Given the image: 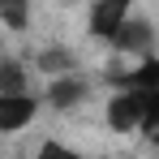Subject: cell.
Wrapping results in <instances>:
<instances>
[{"mask_svg":"<svg viewBox=\"0 0 159 159\" xmlns=\"http://www.w3.org/2000/svg\"><path fill=\"white\" fill-rule=\"evenodd\" d=\"M129 13H133V0H90V13H86V30H90V39L112 43Z\"/></svg>","mask_w":159,"mask_h":159,"instance_id":"obj_3","label":"cell"},{"mask_svg":"<svg viewBox=\"0 0 159 159\" xmlns=\"http://www.w3.org/2000/svg\"><path fill=\"white\" fill-rule=\"evenodd\" d=\"M112 48H116V52H125V56H138V60L155 56V26H151V17L129 13V17H125V26L116 30Z\"/></svg>","mask_w":159,"mask_h":159,"instance_id":"obj_4","label":"cell"},{"mask_svg":"<svg viewBox=\"0 0 159 159\" xmlns=\"http://www.w3.org/2000/svg\"><path fill=\"white\" fill-rule=\"evenodd\" d=\"M103 120L112 133H155L159 125V86L146 90H112L103 107Z\"/></svg>","mask_w":159,"mask_h":159,"instance_id":"obj_1","label":"cell"},{"mask_svg":"<svg viewBox=\"0 0 159 159\" xmlns=\"http://www.w3.org/2000/svg\"><path fill=\"white\" fill-rule=\"evenodd\" d=\"M34 159H86V155H78V151L65 146V142H43V146L34 151Z\"/></svg>","mask_w":159,"mask_h":159,"instance_id":"obj_9","label":"cell"},{"mask_svg":"<svg viewBox=\"0 0 159 159\" xmlns=\"http://www.w3.org/2000/svg\"><path fill=\"white\" fill-rule=\"evenodd\" d=\"M90 99V78L86 73H60V78H48V90L39 95V103H48L52 112H73Z\"/></svg>","mask_w":159,"mask_h":159,"instance_id":"obj_2","label":"cell"},{"mask_svg":"<svg viewBox=\"0 0 159 159\" xmlns=\"http://www.w3.org/2000/svg\"><path fill=\"white\" fill-rule=\"evenodd\" d=\"M30 90V69L22 60H0V95H22Z\"/></svg>","mask_w":159,"mask_h":159,"instance_id":"obj_8","label":"cell"},{"mask_svg":"<svg viewBox=\"0 0 159 159\" xmlns=\"http://www.w3.org/2000/svg\"><path fill=\"white\" fill-rule=\"evenodd\" d=\"M34 65H39V73H48V78L78 73V56H73V48H65V43H52V48H43V52L34 56Z\"/></svg>","mask_w":159,"mask_h":159,"instance_id":"obj_6","label":"cell"},{"mask_svg":"<svg viewBox=\"0 0 159 159\" xmlns=\"http://www.w3.org/2000/svg\"><path fill=\"white\" fill-rule=\"evenodd\" d=\"M30 13H34V0H0V26L13 34L30 26Z\"/></svg>","mask_w":159,"mask_h":159,"instance_id":"obj_7","label":"cell"},{"mask_svg":"<svg viewBox=\"0 0 159 159\" xmlns=\"http://www.w3.org/2000/svg\"><path fill=\"white\" fill-rule=\"evenodd\" d=\"M39 95L34 90H22V95H0V133H22L34 125L39 116Z\"/></svg>","mask_w":159,"mask_h":159,"instance_id":"obj_5","label":"cell"}]
</instances>
